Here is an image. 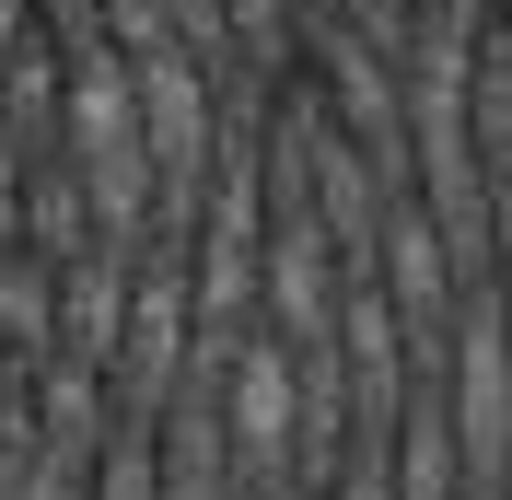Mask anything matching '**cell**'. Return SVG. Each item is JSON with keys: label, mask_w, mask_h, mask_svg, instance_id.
I'll use <instances>...</instances> for the list:
<instances>
[{"label": "cell", "mask_w": 512, "mask_h": 500, "mask_svg": "<svg viewBox=\"0 0 512 500\" xmlns=\"http://www.w3.org/2000/svg\"><path fill=\"white\" fill-rule=\"evenodd\" d=\"M59 152L94 198L105 245H152L163 175H152V128H140V70L128 47H70V105H59Z\"/></svg>", "instance_id": "6da1fadb"}, {"label": "cell", "mask_w": 512, "mask_h": 500, "mask_svg": "<svg viewBox=\"0 0 512 500\" xmlns=\"http://www.w3.org/2000/svg\"><path fill=\"white\" fill-rule=\"evenodd\" d=\"M222 431H233V500L303 489V349L280 326H256L222 361Z\"/></svg>", "instance_id": "7a4b0ae2"}, {"label": "cell", "mask_w": 512, "mask_h": 500, "mask_svg": "<svg viewBox=\"0 0 512 500\" xmlns=\"http://www.w3.org/2000/svg\"><path fill=\"white\" fill-rule=\"evenodd\" d=\"M443 407H454V442H466L478 500H501L512 489V326H501V291L489 280H478V303H466V326H454Z\"/></svg>", "instance_id": "3957f363"}, {"label": "cell", "mask_w": 512, "mask_h": 500, "mask_svg": "<svg viewBox=\"0 0 512 500\" xmlns=\"http://www.w3.org/2000/svg\"><path fill=\"white\" fill-rule=\"evenodd\" d=\"M0 349L12 361H47L59 349V256H35V245H0Z\"/></svg>", "instance_id": "277c9868"}, {"label": "cell", "mask_w": 512, "mask_h": 500, "mask_svg": "<svg viewBox=\"0 0 512 500\" xmlns=\"http://www.w3.org/2000/svg\"><path fill=\"white\" fill-rule=\"evenodd\" d=\"M0 500H94V466H70V454H35L24 477H0Z\"/></svg>", "instance_id": "5b68a950"}, {"label": "cell", "mask_w": 512, "mask_h": 500, "mask_svg": "<svg viewBox=\"0 0 512 500\" xmlns=\"http://www.w3.org/2000/svg\"><path fill=\"white\" fill-rule=\"evenodd\" d=\"M105 35L117 47H163L175 35V0H105Z\"/></svg>", "instance_id": "8992f818"}, {"label": "cell", "mask_w": 512, "mask_h": 500, "mask_svg": "<svg viewBox=\"0 0 512 500\" xmlns=\"http://www.w3.org/2000/svg\"><path fill=\"white\" fill-rule=\"evenodd\" d=\"M24 187H35V152L0 140V245H24Z\"/></svg>", "instance_id": "52a82bcc"}]
</instances>
